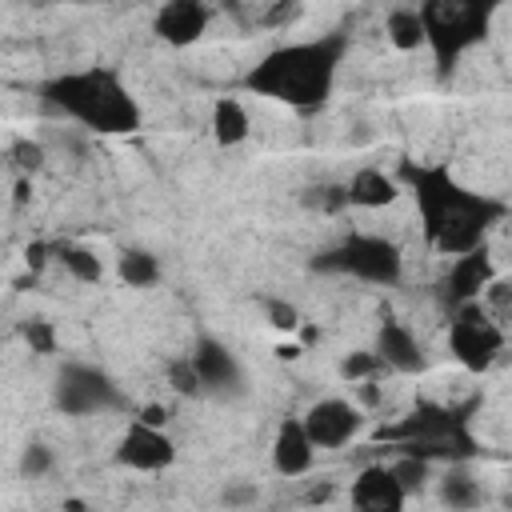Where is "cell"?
I'll return each mask as SVG.
<instances>
[{
	"instance_id": "obj_27",
	"label": "cell",
	"mask_w": 512,
	"mask_h": 512,
	"mask_svg": "<svg viewBox=\"0 0 512 512\" xmlns=\"http://www.w3.org/2000/svg\"><path fill=\"white\" fill-rule=\"evenodd\" d=\"M48 472H52V448L40 444V440L24 444V452H20V476L40 480V476H48Z\"/></svg>"
},
{
	"instance_id": "obj_26",
	"label": "cell",
	"mask_w": 512,
	"mask_h": 512,
	"mask_svg": "<svg viewBox=\"0 0 512 512\" xmlns=\"http://www.w3.org/2000/svg\"><path fill=\"white\" fill-rule=\"evenodd\" d=\"M392 472H396V480L404 484V492H420L424 480L432 476V464H428V460H416V456H396V460H392Z\"/></svg>"
},
{
	"instance_id": "obj_7",
	"label": "cell",
	"mask_w": 512,
	"mask_h": 512,
	"mask_svg": "<svg viewBox=\"0 0 512 512\" xmlns=\"http://www.w3.org/2000/svg\"><path fill=\"white\" fill-rule=\"evenodd\" d=\"M448 352L468 372H488L504 352V328L484 312V304H464L448 320Z\"/></svg>"
},
{
	"instance_id": "obj_2",
	"label": "cell",
	"mask_w": 512,
	"mask_h": 512,
	"mask_svg": "<svg viewBox=\"0 0 512 512\" xmlns=\"http://www.w3.org/2000/svg\"><path fill=\"white\" fill-rule=\"evenodd\" d=\"M348 36L332 32V36H316V40H296L284 48H272L248 76L244 84L260 96L284 100L296 112H312L332 96L340 60H344Z\"/></svg>"
},
{
	"instance_id": "obj_20",
	"label": "cell",
	"mask_w": 512,
	"mask_h": 512,
	"mask_svg": "<svg viewBox=\"0 0 512 512\" xmlns=\"http://www.w3.org/2000/svg\"><path fill=\"white\" fill-rule=\"evenodd\" d=\"M384 32H388L392 48H400V52H412V48H424V44H428V32H424V16H420V8H408V4L388 12V20H384Z\"/></svg>"
},
{
	"instance_id": "obj_32",
	"label": "cell",
	"mask_w": 512,
	"mask_h": 512,
	"mask_svg": "<svg viewBox=\"0 0 512 512\" xmlns=\"http://www.w3.org/2000/svg\"><path fill=\"white\" fill-rule=\"evenodd\" d=\"M164 416H168V412H164L160 404H148V408H144L136 420H144V424H152V428H164Z\"/></svg>"
},
{
	"instance_id": "obj_3",
	"label": "cell",
	"mask_w": 512,
	"mask_h": 512,
	"mask_svg": "<svg viewBox=\"0 0 512 512\" xmlns=\"http://www.w3.org/2000/svg\"><path fill=\"white\" fill-rule=\"evenodd\" d=\"M40 100L48 112L84 124L88 132H132L140 124V108L112 68L64 72L40 88Z\"/></svg>"
},
{
	"instance_id": "obj_19",
	"label": "cell",
	"mask_w": 512,
	"mask_h": 512,
	"mask_svg": "<svg viewBox=\"0 0 512 512\" xmlns=\"http://www.w3.org/2000/svg\"><path fill=\"white\" fill-rule=\"evenodd\" d=\"M248 128H252V116L236 96H220L212 104V136H216V144L232 148V144L248 140Z\"/></svg>"
},
{
	"instance_id": "obj_15",
	"label": "cell",
	"mask_w": 512,
	"mask_h": 512,
	"mask_svg": "<svg viewBox=\"0 0 512 512\" xmlns=\"http://www.w3.org/2000/svg\"><path fill=\"white\" fill-rule=\"evenodd\" d=\"M376 356L384 360L388 372H400V376H412L424 368V348L416 340V332L400 320H384L380 332H376Z\"/></svg>"
},
{
	"instance_id": "obj_31",
	"label": "cell",
	"mask_w": 512,
	"mask_h": 512,
	"mask_svg": "<svg viewBox=\"0 0 512 512\" xmlns=\"http://www.w3.org/2000/svg\"><path fill=\"white\" fill-rule=\"evenodd\" d=\"M220 500H224L228 508H248V504H256V484H244V480H232V484H224V492H220Z\"/></svg>"
},
{
	"instance_id": "obj_14",
	"label": "cell",
	"mask_w": 512,
	"mask_h": 512,
	"mask_svg": "<svg viewBox=\"0 0 512 512\" xmlns=\"http://www.w3.org/2000/svg\"><path fill=\"white\" fill-rule=\"evenodd\" d=\"M208 20H212V8L208 4H200V0H172V4H164L156 12L152 28H156V36L164 44L188 48V44H196L208 32Z\"/></svg>"
},
{
	"instance_id": "obj_21",
	"label": "cell",
	"mask_w": 512,
	"mask_h": 512,
	"mask_svg": "<svg viewBox=\"0 0 512 512\" xmlns=\"http://www.w3.org/2000/svg\"><path fill=\"white\" fill-rule=\"evenodd\" d=\"M52 252H56V260H60V264L80 280V284H96V280L104 276V264H100V256H96L88 244L64 240V244H56Z\"/></svg>"
},
{
	"instance_id": "obj_9",
	"label": "cell",
	"mask_w": 512,
	"mask_h": 512,
	"mask_svg": "<svg viewBox=\"0 0 512 512\" xmlns=\"http://www.w3.org/2000/svg\"><path fill=\"white\" fill-rule=\"evenodd\" d=\"M188 356H192V364H196V372H200L204 392L224 396V400L244 396V368H240V360L232 356L228 344H220L216 336H200Z\"/></svg>"
},
{
	"instance_id": "obj_29",
	"label": "cell",
	"mask_w": 512,
	"mask_h": 512,
	"mask_svg": "<svg viewBox=\"0 0 512 512\" xmlns=\"http://www.w3.org/2000/svg\"><path fill=\"white\" fill-rule=\"evenodd\" d=\"M8 156H12V164H16L20 172H36V168L44 164V144H32V140H12Z\"/></svg>"
},
{
	"instance_id": "obj_25",
	"label": "cell",
	"mask_w": 512,
	"mask_h": 512,
	"mask_svg": "<svg viewBox=\"0 0 512 512\" xmlns=\"http://www.w3.org/2000/svg\"><path fill=\"white\" fill-rule=\"evenodd\" d=\"M168 384H172V392H176V396H200V392H204V384H200V372H196L192 356H180V360H172V364H168Z\"/></svg>"
},
{
	"instance_id": "obj_16",
	"label": "cell",
	"mask_w": 512,
	"mask_h": 512,
	"mask_svg": "<svg viewBox=\"0 0 512 512\" xmlns=\"http://www.w3.org/2000/svg\"><path fill=\"white\" fill-rule=\"evenodd\" d=\"M316 460V444L304 432V420H284L272 440V464L280 476H304Z\"/></svg>"
},
{
	"instance_id": "obj_4",
	"label": "cell",
	"mask_w": 512,
	"mask_h": 512,
	"mask_svg": "<svg viewBox=\"0 0 512 512\" xmlns=\"http://www.w3.org/2000/svg\"><path fill=\"white\" fill-rule=\"evenodd\" d=\"M472 408L476 404L452 408V404L420 400L400 424L384 428L380 436L392 440L400 448V456H416V460H428V464H464L480 452V444L468 428Z\"/></svg>"
},
{
	"instance_id": "obj_22",
	"label": "cell",
	"mask_w": 512,
	"mask_h": 512,
	"mask_svg": "<svg viewBox=\"0 0 512 512\" xmlns=\"http://www.w3.org/2000/svg\"><path fill=\"white\" fill-rule=\"evenodd\" d=\"M120 280L128 288H152L160 280V260L152 252H144V248H128L120 256Z\"/></svg>"
},
{
	"instance_id": "obj_6",
	"label": "cell",
	"mask_w": 512,
	"mask_h": 512,
	"mask_svg": "<svg viewBox=\"0 0 512 512\" xmlns=\"http://www.w3.org/2000/svg\"><path fill=\"white\" fill-rule=\"evenodd\" d=\"M320 272H340V276H356L368 284H396L404 264H400V248L384 236L372 232H352L340 244H332L324 256H316Z\"/></svg>"
},
{
	"instance_id": "obj_10",
	"label": "cell",
	"mask_w": 512,
	"mask_h": 512,
	"mask_svg": "<svg viewBox=\"0 0 512 512\" xmlns=\"http://www.w3.org/2000/svg\"><path fill=\"white\" fill-rule=\"evenodd\" d=\"M304 432H308V440L324 452V448H344L356 432H360V408L356 404H348V400H340V396H324V400H316L304 416Z\"/></svg>"
},
{
	"instance_id": "obj_18",
	"label": "cell",
	"mask_w": 512,
	"mask_h": 512,
	"mask_svg": "<svg viewBox=\"0 0 512 512\" xmlns=\"http://www.w3.org/2000/svg\"><path fill=\"white\" fill-rule=\"evenodd\" d=\"M440 500L452 512H472L484 504V484L464 468V464H448L440 476Z\"/></svg>"
},
{
	"instance_id": "obj_8",
	"label": "cell",
	"mask_w": 512,
	"mask_h": 512,
	"mask_svg": "<svg viewBox=\"0 0 512 512\" xmlns=\"http://www.w3.org/2000/svg\"><path fill=\"white\" fill-rule=\"evenodd\" d=\"M56 404L60 412L68 416H92V412H108V408H120L124 396L116 388V380L96 368V364H64L60 376H56Z\"/></svg>"
},
{
	"instance_id": "obj_12",
	"label": "cell",
	"mask_w": 512,
	"mask_h": 512,
	"mask_svg": "<svg viewBox=\"0 0 512 512\" xmlns=\"http://www.w3.org/2000/svg\"><path fill=\"white\" fill-rule=\"evenodd\" d=\"M348 500H352V512H404L408 492L396 480L392 464H368L356 472Z\"/></svg>"
},
{
	"instance_id": "obj_30",
	"label": "cell",
	"mask_w": 512,
	"mask_h": 512,
	"mask_svg": "<svg viewBox=\"0 0 512 512\" xmlns=\"http://www.w3.org/2000/svg\"><path fill=\"white\" fill-rule=\"evenodd\" d=\"M24 340H28V348L40 352V356L56 352V332H52L48 320H32V324H24Z\"/></svg>"
},
{
	"instance_id": "obj_11",
	"label": "cell",
	"mask_w": 512,
	"mask_h": 512,
	"mask_svg": "<svg viewBox=\"0 0 512 512\" xmlns=\"http://www.w3.org/2000/svg\"><path fill=\"white\" fill-rule=\"evenodd\" d=\"M116 460L124 468H136V472H160L176 460V444L164 428H152L144 420H132L128 432L120 436V448H116Z\"/></svg>"
},
{
	"instance_id": "obj_33",
	"label": "cell",
	"mask_w": 512,
	"mask_h": 512,
	"mask_svg": "<svg viewBox=\"0 0 512 512\" xmlns=\"http://www.w3.org/2000/svg\"><path fill=\"white\" fill-rule=\"evenodd\" d=\"M328 496H332V484H320V488L308 492V504H320V500H328Z\"/></svg>"
},
{
	"instance_id": "obj_5",
	"label": "cell",
	"mask_w": 512,
	"mask_h": 512,
	"mask_svg": "<svg viewBox=\"0 0 512 512\" xmlns=\"http://www.w3.org/2000/svg\"><path fill=\"white\" fill-rule=\"evenodd\" d=\"M428 48L440 68H452L468 48H476L488 36L492 8L488 4H464V0H428L420 4Z\"/></svg>"
},
{
	"instance_id": "obj_23",
	"label": "cell",
	"mask_w": 512,
	"mask_h": 512,
	"mask_svg": "<svg viewBox=\"0 0 512 512\" xmlns=\"http://www.w3.org/2000/svg\"><path fill=\"white\" fill-rule=\"evenodd\" d=\"M480 304H484V312L508 332V328H512V276H496V280L484 288Z\"/></svg>"
},
{
	"instance_id": "obj_24",
	"label": "cell",
	"mask_w": 512,
	"mask_h": 512,
	"mask_svg": "<svg viewBox=\"0 0 512 512\" xmlns=\"http://www.w3.org/2000/svg\"><path fill=\"white\" fill-rule=\"evenodd\" d=\"M380 372H388V368H384V360L376 356V348H372V352H352V356L340 360V376L352 380V384H368V380H376Z\"/></svg>"
},
{
	"instance_id": "obj_28",
	"label": "cell",
	"mask_w": 512,
	"mask_h": 512,
	"mask_svg": "<svg viewBox=\"0 0 512 512\" xmlns=\"http://www.w3.org/2000/svg\"><path fill=\"white\" fill-rule=\"evenodd\" d=\"M264 312H268V324L276 332H296L300 328V308L288 304V300H264Z\"/></svg>"
},
{
	"instance_id": "obj_13",
	"label": "cell",
	"mask_w": 512,
	"mask_h": 512,
	"mask_svg": "<svg viewBox=\"0 0 512 512\" xmlns=\"http://www.w3.org/2000/svg\"><path fill=\"white\" fill-rule=\"evenodd\" d=\"M492 280H496V268H492L488 248L464 252V256H456V260L448 264V272H444V300L452 304V312L464 308V304H476Z\"/></svg>"
},
{
	"instance_id": "obj_17",
	"label": "cell",
	"mask_w": 512,
	"mask_h": 512,
	"mask_svg": "<svg viewBox=\"0 0 512 512\" xmlns=\"http://www.w3.org/2000/svg\"><path fill=\"white\" fill-rule=\"evenodd\" d=\"M344 188H348V204H356V208H384L400 196L396 180L384 168H360Z\"/></svg>"
},
{
	"instance_id": "obj_1",
	"label": "cell",
	"mask_w": 512,
	"mask_h": 512,
	"mask_svg": "<svg viewBox=\"0 0 512 512\" xmlns=\"http://www.w3.org/2000/svg\"><path fill=\"white\" fill-rule=\"evenodd\" d=\"M404 176L416 188V208H420V220H424L432 248L452 256V260L484 248L488 228L504 216V204H496L480 192H468L464 184H456L448 176V168L404 164Z\"/></svg>"
}]
</instances>
